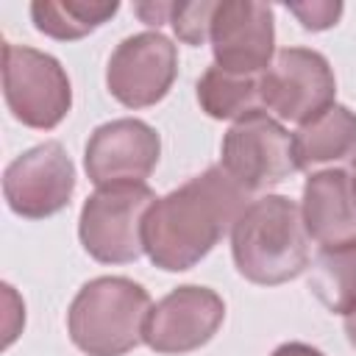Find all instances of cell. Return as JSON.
<instances>
[{
  "label": "cell",
  "instance_id": "obj_1",
  "mask_svg": "<svg viewBox=\"0 0 356 356\" xmlns=\"http://www.w3.org/2000/svg\"><path fill=\"white\" fill-rule=\"evenodd\" d=\"M248 203L250 195L220 164L206 167L150 206L142 225L147 259L167 273L192 270L234 228Z\"/></svg>",
  "mask_w": 356,
  "mask_h": 356
},
{
  "label": "cell",
  "instance_id": "obj_2",
  "mask_svg": "<svg viewBox=\"0 0 356 356\" xmlns=\"http://www.w3.org/2000/svg\"><path fill=\"white\" fill-rule=\"evenodd\" d=\"M236 273L261 286H278L309 270V234L300 206L286 195H261L231 228Z\"/></svg>",
  "mask_w": 356,
  "mask_h": 356
},
{
  "label": "cell",
  "instance_id": "obj_3",
  "mask_svg": "<svg viewBox=\"0 0 356 356\" xmlns=\"http://www.w3.org/2000/svg\"><path fill=\"white\" fill-rule=\"evenodd\" d=\"M150 306L147 289L125 275L92 278L70 303V339L86 356H125L145 342Z\"/></svg>",
  "mask_w": 356,
  "mask_h": 356
},
{
  "label": "cell",
  "instance_id": "obj_4",
  "mask_svg": "<svg viewBox=\"0 0 356 356\" xmlns=\"http://www.w3.org/2000/svg\"><path fill=\"white\" fill-rule=\"evenodd\" d=\"M147 184H114L92 192L78 217V236L83 250L103 264L136 261L145 250L142 225L156 203Z\"/></svg>",
  "mask_w": 356,
  "mask_h": 356
},
{
  "label": "cell",
  "instance_id": "obj_5",
  "mask_svg": "<svg viewBox=\"0 0 356 356\" xmlns=\"http://www.w3.org/2000/svg\"><path fill=\"white\" fill-rule=\"evenodd\" d=\"M6 106L28 128H56L72 106V86L58 58L28 44H3Z\"/></svg>",
  "mask_w": 356,
  "mask_h": 356
},
{
  "label": "cell",
  "instance_id": "obj_6",
  "mask_svg": "<svg viewBox=\"0 0 356 356\" xmlns=\"http://www.w3.org/2000/svg\"><path fill=\"white\" fill-rule=\"evenodd\" d=\"M220 167L248 195L264 192L298 170L292 134L264 108L250 111L225 131Z\"/></svg>",
  "mask_w": 356,
  "mask_h": 356
},
{
  "label": "cell",
  "instance_id": "obj_7",
  "mask_svg": "<svg viewBox=\"0 0 356 356\" xmlns=\"http://www.w3.org/2000/svg\"><path fill=\"white\" fill-rule=\"evenodd\" d=\"M259 95L261 108H270L278 120L303 125L334 106L337 78L323 53L309 47H284L259 75Z\"/></svg>",
  "mask_w": 356,
  "mask_h": 356
},
{
  "label": "cell",
  "instance_id": "obj_8",
  "mask_svg": "<svg viewBox=\"0 0 356 356\" xmlns=\"http://www.w3.org/2000/svg\"><path fill=\"white\" fill-rule=\"evenodd\" d=\"M178 75V47L159 31L125 36L106 67V86L128 108H147L167 97Z\"/></svg>",
  "mask_w": 356,
  "mask_h": 356
},
{
  "label": "cell",
  "instance_id": "obj_9",
  "mask_svg": "<svg viewBox=\"0 0 356 356\" xmlns=\"http://www.w3.org/2000/svg\"><path fill=\"white\" fill-rule=\"evenodd\" d=\"M75 192V164L61 142H42L17 156L3 172V195L14 214L44 220L58 214Z\"/></svg>",
  "mask_w": 356,
  "mask_h": 356
},
{
  "label": "cell",
  "instance_id": "obj_10",
  "mask_svg": "<svg viewBox=\"0 0 356 356\" xmlns=\"http://www.w3.org/2000/svg\"><path fill=\"white\" fill-rule=\"evenodd\" d=\"M161 156V139L153 125L136 117H120L92 131L83 150V170L100 186L145 184Z\"/></svg>",
  "mask_w": 356,
  "mask_h": 356
},
{
  "label": "cell",
  "instance_id": "obj_11",
  "mask_svg": "<svg viewBox=\"0 0 356 356\" xmlns=\"http://www.w3.org/2000/svg\"><path fill=\"white\" fill-rule=\"evenodd\" d=\"M214 64L234 75H261L275 53L273 8L256 0H222L209 31Z\"/></svg>",
  "mask_w": 356,
  "mask_h": 356
},
{
  "label": "cell",
  "instance_id": "obj_12",
  "mask_svg": "<svg viewBox=\"0 0 356 356\" xmlns=\"http://www.w3.org/2000/svg\"><path fill=\"white\" fill-rule=\"evenodd\" d=\"M222 298L197 284H184L167 292L145 320V345L156 353H189L203 348L222 325Z\"/></svg>",
  "mask_w": 356,
  "mask_h": 356
},
{
  "label": "cell",
  "instance_id": "obj_13",
  "mask_svg": "<svg viewBox=\"0 0 356 356\" xmlns=\"http://www.w3.org/2000/svg\"><path fill=\"white\" fill-rule=\"evenodd\" d=\"M300 214L309 239L325 248L356 242V175L348 167L317 170L303 184Z\"/></svg>",
  "mask_w": 356,
  "mask_h": 356
},
{
  "label": "cell",
  "instance_id": "obj_14",
  "mask_svg": "<svg viewBox=\"0 0 356 356\" xmlns=\"http://www.w3.org/2000/svg\"><path fill=\"white\" fill-rule=\"evenodd\" d=\"M298 170H314L325 164L356 167V114L348 106H328L292 134Z\"/></svg>",
  "mask_w": 356,
  "mask_h": 356
},
{
  "label": "cell",
  "instance_id": "obj_15",
  "mask_svg": "<svg viewBox=\"0 0 356 356\" xmlns=\"http://www.w3.org/2000/svg\"><path fill=\"white\" fill-rule=\"evenodd\" d=\"M120 11V3H97V0H36L31 3L33 28L50 39L72 42L103 22H108Z\"/></svg>",
  "mask_w": 356,
  "mask_h": 356
},
{
  "label": "cell",
  "instance_id": "obj_16",
  "mask_svg": "<svg viewBox=\"0 0 356 356\" xmlns=\"http://www.w3.org/2000/svg\"><path fill=\"white\" fill-rule=\"evenodd\" d=\"M197 103L214 120H242L250 111L261 108L259 95V75H234L220 70L217 64L209 67L197 81Z\"/></svg>",
  "mask_w": 356,
  "mask_h": 356
},
{
  "label": "cell",
  "instance_id": "obj_17",
  "mask_svg": "<svg viewBox=\"0 0 356 356\" xmlns=\"http://www.w3.org/2000/svg\"><path fill=\"white\" fill-rule=\"evenodd\" d=\"M312 292L337 314H345L356 303V242L320 250L312 267Z\"/></svg>",
  "mask_w": 356,
  "mask_h": 356
},
{
  "label": "cell",
  "instance_id": "obj_18",
  "mask_svg": "<svg viewBox=\"0 0 356 356\" xmlns=\"http://www.w3.org/2000/svg\"><path fill=\"white\" fill-rule=\"evenodd\" d=\"M217 3L214 0H200V3H172L170 8V25L175 36L184 44H203L211 31V17H214Z\"/></svg>",
  "mask_w": 356,
  "mask_h": 356
},
{
  "label": "cell",
  "instance_id": "obj_19",
  "mask_svg": "<svg viewBox=\"0 0 356 356\" xmlns=\"http://www.w3.org/2000/svg\"><path fill=\"white\" fill-rule=\"evenodd\" d=\"M306 31H325L342 17V3H286Z\"/></svg>",
  "mask_w": 356,
  "mask_h": 356
},
{
  "label": "cell",
  "instance_id": "obj_20",
  "mask_svg": "<svg viewBox=\"0 0 356 356\" xmlns=\"http://www.w3.org/2000/svg\"><path fill=\"white\" fill-rule=\"evenodd\" d=\"M170 8H172V3H139V6H134L139 19L145 25H153V28L170 22Z\"/></svg>",
  "mask_w": 356,
  "mask_h": 356
},
{
  "label": "cell",
  "instance_id": "obj_21",
  "mask_svg": "<svg viewBox=\"0 0 356 356\" xmlns=\"http://www.w3.org/2000/svg\"><path fill=\"white\" fill-rule=\"evenodd\" d=\"M270 356H325V353L312 348V345H306V342H284Z\"/></svg>",
  "mask_w": 356,
  "mask_h": 356
},
{
  "label": "cell",
  "instance_id": "obj_22",
  "mask_svg": "<svg viewBox=\"0 0 356 356\" xmlns=\"http://www.w3.org/2000/svg\"><path fill=\"white\" fill-rule=\"evenodd\" d=\"M345 337H348V342L356 348V303L345 312Z\"/></svg>",
  "mask_w": 356,
  "mask_h": 356
},
{
  "label": "cell",
  "instance_id": "obj_23",
  "mask_svg": "<svg viewBox=\"0 0 356 356\" xmlns=\"http://www.w3.org/2000/svg\"><path fill=\"white\" fill-rule=\"evenodd\" d=\"M353 175H356V167H353Z\"/></svg>",
  "mask_w": 356,
  "mask_h": 356
}]
</instances>
